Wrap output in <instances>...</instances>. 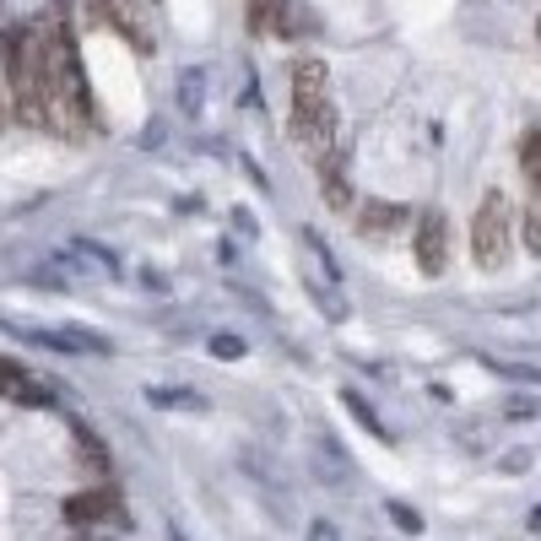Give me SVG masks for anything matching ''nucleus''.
<instances>
[{"label": "nucleus", "instance_id": "412c9836", "mask_svg": "<svg viewBox=\"0 0 541 541\" xmlns=\"http://www.w3.org/2000/svg\"><path fill=\"white\" fill-rule=\"evenodd\" d=\"M525 466H531V455H504L498 460V471H525Z\"/></svg>", "mask_w": 541, "mask_h": 541}, {"label": "nucleus", "instance_id": "39448f33", "mask_svg": "<svg viewBox=\"0 0 541 541\" xmlns=\"http://www.w3.org/2000/svg\"><path fill=\"white\" fill-rule=\"evenodd\" d=\"M65 520L82 525V531H92V525H114L125 520V504L114 487H87V493H71L65 498Z\"/></svg>", "mask_w": 541, "mask_h": 541}, {"label": "nucleus", "instance_id": "9b49d317", "mask_svg": "<svg viewBox=\"0 0 541 541\" xmlns=\"http://www.w3.org/2000/svg\"><path fill=\"white\" fill-rule=\"evenodd\" d=\"M147 401L157 406V412H201V406H206L195 390H163V385H152Z\"/></svg>", "mask_w": 541, "mask_h": 541}, {"label": "nucleus", "instance_id": "9d476101", "mask_svg": "<svg viewBox=\"0 0 541 541\" xmlns=\"http://www.w3.org/2000/svg\"><path fill=\"white\" fill-rule=\"evenodd\" d=\"M520 174H525L531 201H541V130H525L520 136Z\"/></svg>", "mask_w": 541, "mask_h": 541}, {"label": "nucleus", "instance_id": "f8f14e48", "mask_svg": "<svg viewBox=\"0 0 541 541\" xmlns=\"http://www.w3.org/2000/svg\"><path fill=\"white\" fill-rule=\"evenodd\" d=\"M38 341H49V347H65V352H109V341L92 336V331H44Z\"/></svg>", "mask_w": 541, "mask_h": 541}, {"label": "nucleus", "instance_id": "aec40b11", "mask_svg": "<svg viewBox=\"0 0 541 541\" xmlns=\"http://www.w3.org/2000/svg\"><path fill=\"white\" fill-rule=\"evenodd\" d=\"M309 541H341V531H336L331 520H314V525H309Z\"/></svg>", "mask_w": 541, "mask_h": 541}, {"label": "nucleus", "instance_id": "4468645a", "mask_svg": "<svg viewBox=\"0 0 541 541\" xmlns=\"http://www.w3.org/2000/svg\"><path fill=\"white\" fill-rule=\"evenodd\" d=\"M76 444H82L87 466H92V471H98V477H103V471H109V450H103V439H98V433H92V428H82V422H76Z\"/></svg>", "mask_w": 541, "mask_h": 541}, {"label": "nucleus", "instance_id": "20e7f679", "mask_svg": "<svg viewBox=\"0 0 541 541\" xmlns=\"http://www.w3.org/2000/svg\"><path fill=\"white\" fill-rule=\"evenodd\" d=\"M412 255H417L422 282H439V276L450 271V217H444V211H422Z\"/></svg>", "mask_w": 541, "mask_h": 541}, {"label": "nucleus", "instance_id": "4be33fe9", "mask_svg": "<svg viewBox=\"0 0 541 541\" xmlns=\"http://www.w3.org/2000/svg\"><path fill=\"white\" fill-rule=\"evenodd\" d=\"M525 525H531V536H541V504L531 509V520H525Z\"/></svg>", "mask_w": 541, "mask_h": 541}, {"label": "nucleus", "instance_id": "f03ea898", "mask_svg": "<svg viewBox=\"0 0 541 541\" xmlns=\"http://www.w3.org/2000/svg\"><path fill=\"white\" fill-rule=\"evenodd\" d=\"M287 92H293V136L303 152L325 157L336 141V98H331V65L320 55H293L287 60Z\"/></svg>", "mask_w": 541, "mask_h": 541}, {"label": "nucleus", "instance_id": "423d86ee", "mask_svg": "<svg viewBox=\"0 0 541 541\" xmlns=\"http://www.w3.org/2000/svg\"><path fill=\"white\" fill-rule=\"evenodd\" d=\"M147 6H152V0H109V22L141 49V55H152V49H157V38H152V11H147Z\"/></svg>", "mask_w": 541, "mask_h": 541}, {"label": "nucleus", "instance_id": "f257e3e1", "mask_svg": "<svg viewBox=\"0 0 541 541\" xmlns=\"http://www.w3.org/2000/svg\"><path fill=\"white\" fill-rule=\"evenodd\" d=\"M0 55H6V76H11V109L22 125L49 130L55 125V92H49V55H44V33L17 22L0 38Z\"/></svg>", "mask_w": 541, "mask_h": 541}, {"label": "nucleus", "instance_id": "7ed1b4c3", "mask_svg": "<svg viewBox=\"0 0 541 541\" xmlns=\"http://www.w3.org/2000/svg\"><path fill=\"white\" fill-rule=\"evenodd\" d=\"M514 255V206L504 190H487L471 211V260L477 271H504Z\"/></svg>", "mask_w": 541, "mask_h": 541}, {"label": "nucleus", "instance_id": "ddd939ff", "mask_svg": "<svg viewBox=\"0 0 541 541\" xmlns=\"http://www.w3.org/2000/svg\"><path fill=\"white\" fill-rule=\"evenodd\" d=\"M320 201L331 206V211H347L352 206V184L336 174V168H325V184H320Z\"/></svg>", "mask_w": 541, "mask_h": 541}, {"label": "nucleus", "instance_id": "0eeeda50", "mask_svg": "<svg viewBox=\"0 0 541 541\" xmlns=\"http://www.w3.org/2000/svg\"><path fill=\"white\" fill-rule=\"evenodd\" d=\"M0 401H17V406H49V395H44V385H33V379L22 374L17 363L0 358Z\"/></svg>", "mask_w": 541, "mask_h": 541}, {"label": "nucleus", "instance_id": "dca6fc26", "mask_svg": "<svg viewBox=\"0 0 541 541\" xmlns=\"http://www.w3.org/2000/svg\"><path fill=\"white\" fill-rule=\"evenodd\" d=\"M385 514L395 520V531H401V536H422V514H417L412 504H401V498H390V504H385Z\"/></svg>", "mask_w": 541, "mask_h": 541}, {"label": "nucleus", "instance_id": "1a4fd4ad", "mask_svg": "<svg viewBox=\"0 0 541 541\" xmlns=\"http://www.w3.org/2000/svg\"><path fill=\"white\" fill-rule=\"evenodd\" d=\"M244 22H249V33H282L287 28V0H249Z\"/></svg>", "mask_w": 541, "mask_h": 541}, {"label": "nucleus", "instance_id": "a211bd4d", "mask_svg": "<svg viewBox=\"0 0 541 541\" xmlns=\"http://www.w3.org/2000/svg\"><path fill=\"white\" fill-rule=\"evenodd\" d=\"M341 401H347V406H352V417H358V422H363V428H368V433H379V439H390V433H385V422H379L374 412H368V406H363V395H358V390H347V395H341Z\"/></svg>", "mask_w": 541, "mask_h": 541}, {"label": "nucleus", "instance_id": "6e6552de", "mask_svg": "<svg viewBox=\"0 0 541 541\" xmlns=\"http://www.w3.org/2000/svg\"><path fill=\"white\" fill-rule=\"evenodd\" d=\"M406 217H412V211H406V206H395V201H368V206L358 211V233H368V239L379 233V239H385V233H395Z\"/></svg>", "mask_w": 541, "mask_h": 541}, {"label": "nucleus", "instance_id": "f3484780", "mask_svg": "<svg viewBox=\"0 0 541 541\" xmlns=\"http://www.w3.org/2000/svg\"><path fill=\"white\" fill-rule=\"evenodd\" d=\"M211 352H217L222 363H239V358H249V341H239V336L222 331V336H211Z\"/></svg>", "mask_w": 541, "mask_h": 541}, {"label": "nucleus", "instance_id": "2eb2a0df", "mask_svg": "<svg viewBox=\"0 0 541 541\" xmlns=\"http://www.w3.org/2000/svg\"><path fill=\"white\" fill-rule=\"evenodd\" d=\"M520 244L541 255V201H525V217H520Z\"/></svg>", "mask_w": 541, "mask_h": 541}, {"label": "nucleus", "instance_id": "6ab92c4d", "mask_svg": "<svg viewBox=\"0 0 541 541\" xmlns=\"http://www.w3.org/2000/svg\"><path fill=\"white\" fill-rule=\"evenodd\" d=\"M541 417V395H525V401H509V422H531Z\"/></svg>", "mask_w": 541, "mask_h": 541}]
</instances>
